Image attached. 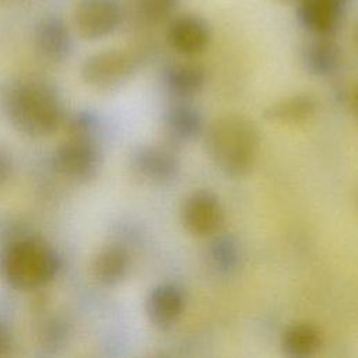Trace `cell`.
I'll return each mask as SVG.
<instances>
[{
  "label": "cell",
  "instance_id": "19",
  "mask_svg": "<svg viewBox=\"0 0 358 358\" xmlns=\"http://www.w3.org/2000/svg\"><path fill=\"white\" fill-rule=\"evenodd\" d=\"M208 248V259L213 267L224 274L232 273L241 263V245L228 234H215Z\"/></svg>",
  "mask_w": 358,
  "mask_h": 358
},
{
  "label": "cell",
  "instance_id": "9",
  "mask_svg": "<svg viewBox=\"0 0 358 358\" xmlns=\"http://www.w3.org/2000/svg\"><path fill=\"white\" fill-rule=\"evenodd\" d=\"M347 7L344 0H298L296 20L310 36H334Z\"/></svg>",
  "mask_w": 358,
  "mask_h": 358
},
{
  "label": "cell",
  "instance_id": "22",
  "mask_svg": "<svg viewBox=\"0 0 358 358\" xmlns=\"http://www.w3.org/2000/svg\"><path fill=\"white\" fill-rule=\"evenodd\" d=\"M95 127L96 117L91 112H78L66 123L69 136H94Z\"/></svg>",
  "mask_w": 358,
  "mask_h": 358
},
{
  "label": "cell",
  "instance_id": "1",
  "mask_svg": "<svg viewBox=\"0 0 358 358\" xmlns=\"http://www.w3.org/2000/svg\"><path fill=\"white\" fill-rule=\"evenodd\" d=\"M1 108L11 126L29 137L53 134L66 116L55 85L35 77L8 81L1 92Z\"/></svg>",
  "mask_w": 358,
  "mask_h": 358
},
{
  "label": "cell",
  "instance_id": "21",
  "mask_svg": "<svg viewBox=\"0 0 358 358\" xmlns=\"http://www.w3.org/2000/svg\"><path fill=\"white\" fill-rule=\"evenodd\" d=\"M67 336L66 323L57 317L46 319L39 330V338L43 345L56 347L64 341Z\"/></svg>",
  "mask_w": 358,
  "mask_h": 358
},
{
  "label": "cell",
  "instance_id": "17",
  "mask_svg": "<svg viewBox=\"0 0 358 358\" xmlns=\"http://www.w3.org/2000/svg\"><path fill=\"white\" fill-rule=\"evenodd\" d=\"M130 268V256L127 250L119 245L102 248L92 262V274L95 280L106 287L120 284Z\"/></svg>",
  "mask_w": 358,
  "mask_h": 358
},
{
  "label": "cell",
  "instance_id": "20",
  "mask_svg": "<svg viewBox=\"0 0 358 358\" xmlns=\"http://www.w3.org/2000/svg\"><path fill=\"white\" fill-rule=\"evenodd\" d=\"M143 20L158 25L168 22L175 14L182 0H134Z\"/></svg>",
  "mask_w": 358,
  "mask_h": 358
},
{
  "label": "cell",
  "instance_id": "25",
  "mask_svg": "<svg viewBox=\"0 0 358 358\" xmlns=\"http://www.w3.org/2000/svg\"><path fill=\"white\" fill-rule=\"evenodd\" d=\"M352 108H354V112L358 117V87L355 88V92H354V96H352Z\"/></svg>",
  "mask_w": 358,
  "mask_h": 358
},
{
  "label": "cell",
  "instance_id": "18",
  "mask_svg": "<svg viewBox=\"0 0 358 358\" xmlns=\"http://www.w3.org/2000/svg\"><path fill=\"white\" fill-rule=\"evenodd\" d=\"M320 345V330L308 322L292 323L281 334V350L291 358L312 357L319 351Z\"/></svg>",
  "mask_w": 358,
  "mask_h": 358
},
{
  "label": "cell",
  "instance_id": "8",
  "mask_svg": "<svg viewBox=\"0 0 358 358\" xmlns=\"http://www.w3.org/2000/svg\"><path fill=\"white\" fill-rule=\"evenodd\" d=\"M166 43L182 56H197L211 43L213 29L210 22L200 14H175L166 25Z\"/></svg>",
  "mask_w": 358,
  "mask_h": 358
},
{
  "label": "cell",
  "instance_id": "5",
  "mask_svg": "<svg viewBox=\"0 0 358 358\" xmlns=\"http://www.w3.org/2000/svg\"><path fill=\"white\" fill-rule=\"evenodd\" d=\"M53 162L63 176L88 182L101 171L102 151L94 136H69L56 148Z\"/></svg>",
  "mask_w": 358,
  "mask_h": 358
},
{
  "label": "cell",
  "instance_id": "23",
  "mask_svg": "<svg viewBox=\"0 0 358 358\" xmlns=\"http://www.w3.org/2000/svg\"><path fill=\"white\" fill-rule=\"evenodd\" d=\"M13 347V333L8 324L0 319V358L8 355Z\"/></svg>",
  "mask_w": 358,
  "mask_h": 358
},
{
  "label": "cell",
  "instance_id": "15",
  "mask_svg": "<svg viewBox=\"0 0 358 358\" xmlns=\"http://www.w3.org/2000/svg\"><path fill=\"white\" fill-rule=\"evenodd\" d=\"M164 127L175 143H189L204 131L201 112L189 101H176L164 113Z\"/></svg>",
  "mask_w": 358,
  "mask_h": 358
},
{
  "label": "cell",
  "instance_id": "16",
  "mask_svg": "<svg viewBox=\"0 0 358 358\" xmlns=\"http://www.w3.org/2000/svg\"><path fill=\"white\" fill-rule=\"evenodd\" d=\"M317 99L309 94H295L270 103L263 115L267 120L282 124H298L312 119L317 112Z\"/></svg>",
  "mask_w": 358,
  "mask_h": 358
},
{
  "label": "cell",
  "instance_id": "27",
  "mask_svg": "<svg viewBox=\"0 0 358 358\" xmlns=\"http://www.w3.org/2000/svg\"><path fill=\"white\" fill-rule=\"evenodd\" d=\"M280 1H295V3H296L298 0H280Z\"/></svg>",
  "mask_w": 358,
  "mask_h": 358
},
{
  "label": "cell",
  "instance_id": "12",
  "mask_svg": "<svg viewBox=\"0 0 358 358\" xmlns=\"http://www.w3.org/2000/svg\"><path fill=\"white\" fill-rule=\"evenodd\" d=\"M185 309V294L180 287L172 282H162L152 287L144 301V310L151 324L158 329L173 326Z\"/></svg>",
  "mask_w": 358,
  "mask_h": 358
},
{
  "label": "cell",
  "instance_id": "7",
  "mask_svg": "<svg viewBox=\"0 0 358 358\" xmlns=\"http://www.w3.org/2000/svg\"><path fill=\"white\" fill-rule=\"evenodd\" d=\"M224 207L210 190H194L182 204L180 220L185 229L197 238L214 236L224 224Z\"/></svg>",
  "mask_w": 358,
  "mask_h": 358
},
{
  "label": "cell",
  "instance_id": "13",
  "mask_svg": "<svg viewBox=\"0 0 358 358\" xmlns=\"http://www.w3.org/2000/svg\"><path fill=\"white\" fill-rule=\"evenodd\" d=\"M303 69L313 77H330L343 63V52L333 36H312L301 50Z\"/></svg>",
  "mask_w": 358,
  "mask_h": 358
},
{
  "label": "cell",
  "instance_id": "3",
  "mask_svg": "<svg viewBox=\"0 0 358 358\" xmlns=\"http://www.w3.org/2000/svg\"><path fill=\"white\" fill-rule=\"evenodd\" d=\"M57 252L38 238L17 239L0 252V277L20 291L39 289L60 270Z\"/></svg>",
  "mask_w": 358,
  "mask_h": 358
},
{
  "label": "cell",
  "instance_id": "11",
  "mask_svg": "<svg viewBox=\"0 0 358 358\" xmlns=\"http://www.w3.org/2000/svg\"><path fill=\"white\" fill-rule=\"evenodd\" d=\"M133 171L151 183L172 182L180 169L178 154L166 145H143L131 157Z\"/></svg>",
  "mask_w": 358,
  "mask_h": 358
},
{
  "label": "cell",
  "instance_id": "6",
  "mask_svg": "<svg viewBox=\"0 0 358 358\" xmlns=\"http://www.w3.org/2000/svg\"><path fill=\"white\" fill-rule=\"evenodd\" d=\"M73 17L81 38L99 41L117 29L123 10L119 0H78Z\"/></svg>",
  "mask_w": 358,
  "mask_h": 358
},
{
  "label": "cell",
  "instance_id": "10",
  "mask_svg": "<svg viewBox=\"0 0 358 358\" xmlns=\"http://www.w3.org/2000/svg\"><path fill=\"white\" fill-rule=\"evenodd\" d=\"M36 53L52 64L64 63L73 53L74 39L66 21L59 15H46L35 27Z\"/></svg>",
  "mask_w": 358,
  "mask_h": 358
},
{
  "label": "cell",
  "instance_id": "14",
  "mask_svg": "<svg viewBox=\"0 0 358 358\" xmlns=\"http://www.w3.org/2000/svg\"><path fill=\"white\" fill-rule=\"evenodd\" d=\"M162 87L176 101H189L201 92L206 71L196 63H175L164 69Z\"/></svg>",
  "mask_w": 358,
  "mask_h": 358
},
{
  "label": "cell",
  "instance_id": "26",
  "mask_svg": "<svg viewBox=\"0 0 358 358\" xmlns=\"http://www.w3.org/2000/svg\"><path fill=\"white\" fill-rule=\"evenodd\" d=\"M354 41H355V45L358 48V21H357V24L354 27Z\"/></svg>",
  "mask_w": 358,
  "mask_h": 358
},
{
  "label": "cell",
  "instance_id": "2",
  "mask_svg": "<svg viewBox=\"0 0 358 358\" xmlns=\"http://www.w3.org/2000/svg\"><path fill=\"white\" fill-rule=\"evenodd\" d=\"M204 145L213 164L225 175H248L260 148L259 130L248 117L224 115L210 123L204 133Z\"/></svg>",
  "mask_w": 358,
  "mask_h": 358
},
{
  "label": "cell",
  "instance_id": "4",
  "mask_svg": "<svg viewBox=\"0 0 358 358\" xmlns=\"http://www.w3.org/2000/svg\"><path fill=\"white\" fill-rule=\"evenodd\" d=\"M140 56L127 49H105L88 56L81 66L83 81L96 90L126 84L140 67Z\"/></svg>",
  "mask_w": 358,
  "mask_h": 358
},
{
  "label": "cell",
  "instance_id": "24",
  "mask_svg": "<svg viewBox=\"0 0 358 358\" xmlns=\"http://www.w3.org/2000/svg\"><path fill=\"white\" fill-rule=\"evenodd\" d=\"M13 172V159L10 154L0 147V186H3Z\"/></svg>",
  "mask_w": 358,
  "mask_h": 358
}]
</instances>
